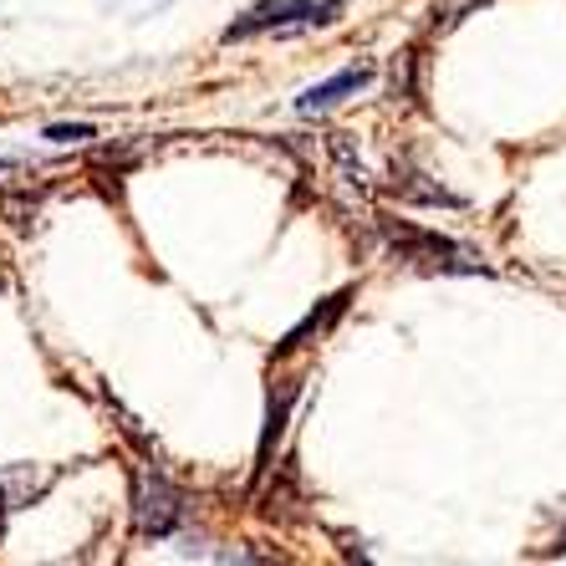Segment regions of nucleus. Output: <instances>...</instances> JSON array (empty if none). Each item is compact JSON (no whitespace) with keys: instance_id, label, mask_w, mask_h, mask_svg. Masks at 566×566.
<instances>
[{"instance_id":"nucleus-3","label":"nucleus","mask_w":566,"mask_h":566,"mask_svg":"<svg viewBox=\"0 0 566 566\" xmlns=\"http://www.w3.org/2000/svg\"><path fill=\"white\" fill-rule=\"evenodd\" d=\"M388 245L398 251V261H423V265H444V271H480L470 255L439 230H419V224H382Z\"/></svg>"},{"instance_id":"nucleus-2","label":"nucleus","mask_w":566,"mask_h":566,"mask_svg":"<svg viewBox=\"0 0 566 566\" xmlns=\"http://www.w3.org/2000/svg\"><path fill=\"white\" fill-rule=\"evenodd\" d=\"M179 521H185V490L154 464H138L133 470V526H138V536L164 541L174 536Z\"/></svg>"},{"instance_id":"nucleus-4","label":"nucleus","mask_w":566,"mask_h":566,"mask_svg":"<svg viewBox=\"0 0 566 566\" xmlns=\"http://www.w3.org/2000/svg\"><path fill=\"white\" fill-rule=\"evenodd\" d=\"M368 82H373V66H368V62L343 66L337 77H327V82H316V87H306V93L296 97V113H302V118H312V113H327V107H337L343 97L363 93Z\"/></svg>"},{"instance_id":"nucleus-8","label":"nucleus","mask_w":566,"mask_h":566,"mask_svg":"<svg viewBox=\"0 0 566 566\" xmlns=\"http://www.w3.org/2000/svg\"><path fill=\"white\" fill-rule=\"evenodd\" d=\"M556 552H566V531H562V536H556Z\"/></svg>"},{"instance_id":"nucleus-1","label":"nucleus","mask_w":566,"mask_h":566,"mask_svg":"<svg viewBox=\"0 0 566 566\" xmlns=\"http://www.w3.org/2000/svg\"><path fill=\"white\" fill-rule=\"evenodd\" d=\"M347 0H261L251 11L224 27V41H251V36H296V31H316V27H332L343 15Z\"/></svg>"},{"instance_id":"nucleus-7","label":"nucleus","mask_w":566,"mask_h":566,"mask_svg":"<svg viewBox=\"0 0 566 566\" xmlns=\"http://www.w3.org/2000/svg\"><path fill=\"white\" fill-rule=\"evenodd\" d=\"M46 138H52V144H87V138H93V128H87V123H72V128H66V123H56V128H46Z\"/></svg>"},{"instance_id":"nucleus-5","label":"nucleus","mask_w":566,"mask_h":566,"mask_svg":"<svg viewBox=\"0 0 566 566\" xmlns=\"http://www.w3.org/2000/svg\"><path fill=\"white\" fill-rule=\"evenodd\" d=\"M56 470H31V464H6L0 470V515L11 511H27V505H36L46 490H52Z\"/></svg>"},{"instance_id":"nucleus-6","label":"nucleus","mask_w":566,"mask_h":566,"mask_svg":"<svg viewBox=\"0 0 566 566\" xmlns=\"http://www.w3.org/2000/svg\"><path fill=\"white\" fill-rule=\"evenodd\" d=\"M343 306H347V291H337V296H332V302L322 306V316L312 312V316H306V322H302V327L291 332L286 343H281V353H296V347H302L306 337H312V332H322V327H327V322H332V316H343Z\"/></svg>"}]
</instances>
